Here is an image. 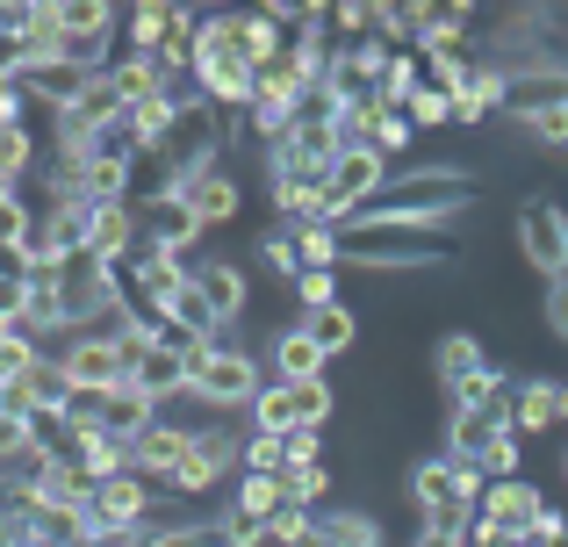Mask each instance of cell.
<instances>
[{
    "mask_svg": "<svg viewBox=\"0 0 568 547\" xmlns=\"http://www.w3.org/2000/svg\"><path fill=\"white\" fill-rule=\"evenodd\" d=\"M72 462H80L87 476L101 483V476H130V468H138V447H130L123 433H109V425H101V433L80 439V454H72Z\"/></svg>",
    "mask_w": 568,
    "mask_h": 547,
    "instance_id": "24",
    "label": "cell"
},
{
    "mask_svg": "<svg viewBox=\"0 0 568 547\" xmlns=\"http://www.w3.org/2000/svg\"><path fill=\"white\" fill-rule=\"evenodd\" d=\"M388 173H396V159L375 152V144H353V152H338V159H332V181H324V224L346 231L353 216H361L367 202L388 188Z\"/></svg>",
    "mask_w": 568,
    "mask_h": 547,
    "instance_id": "4",
    "label": "cell"
},
{
    "mask_svg": "<svg viewBox=\"0 0 568 547\" xmlns=\"http://www.w3.org/2000/svg\"><path fill=\"white\" fill-rule=\"evenodd\" d=\"M403 115H410L417 130H446V123H454V94H446V87L425 72V80L410 87V101H403Z\"/></svg>",
    "mask_w": 568,
    "mask_h": 547,
    "instance_id": "33",
    "label": "cell"
},
{
    "mask_svg": "<svg viewBox=\"0 0 568 547\" xmlns=\"http://www.w3.org/2000/svg\"><path fill=\"white\" fill-rule=\"evenodd\" d=\"M0 338H8V317H0Z\"/></svg>",
    "mask_w": 568,
    "mask_h": 547,
    "instance_id": "58",
    "label": "cell"
},
{
    "mask_svg": "<svg viewBox=\"0 0 568 547\" xmlns=\"http://www.w3.org/2000/svg\"><path fill=\"white\" fill-rule=\"evenodd\" d=\"M410 547H468V526H417Z\"/></svg>",
    "mask_w": 568,
    "mask_h": 547,
    "instance_id": "56",
    "label": "cell"
},
{
    "mask_svg": "<svg viewBox=\"0 0 568 547\" xmlns=\"http://www.w3.org/2000/svg\"><path fill=\"white\" fill-rule=\"evenodd\" d=\"M475 468H483L489 483H511L518 476V425H504V433L483 447V462H475Z\"/></svg>",
    "mask_w": 568,
    "mask_h": 547,
    "instance_id": "43",
    "label": "cell"
},
{
    "mask_svg": "<svg viewBox=\"0 0 568 547\" xmlns=\"http://www.w3.org/2000/svg\"><path fill=\"white\" fill-rule=\"evenodd\" d=\"M310 462H324V439L310 433V425H295L288 433V468H310Z\"/></svg>",
    "mask_w": 568,
    "mask_h": 547,
    "instance_id": "55",
    "label": "cell"
},
{
    "mask_svg": "<svg viewBox=\"0 0 568 547\" xmlns=\"http://www.w3.org/2000/svg\"><path fill=\"white\" fill-rule=\"evenodd\" d=\"M468 195H475V173L468 166H403V173H388V188L367 202L361 216H410V224L454 231V216H460V202H468Z\"/></svg>",
    "mask_w": 568,
    "mask_h": 547,
    "instance_id": "2",
    "label": "cell"
},
{
    "mask_svg": "<svg viewBox=\"0 0 568 547\" xmlns=\"http://www.w3.org/2000/svg\"><path fill=\"white\" fill-rule=\"evenodd\" d=\"M288 404H295V425H310V433H324V418L338 411V396H332V382H288Z\"/></svg>",
    "mask_w": 568,
    "mask_h": 547,
    "instance_id": "35",
    "label": "cell"
},
{
    "mask_svg": "<svg viewBox=\"0 0 568 547\" xmlns=\"http://www.w3.org/2000/svg\"><path fill=\"white\" fill-rule=\"evenodd\" d=\"M231 462H245V439H237L231 425H194V447H187V462L173 468V490L181 497L216 490V483L231 476Z\"/></svg>",
    "mask_w": 568,
    "mask_h": 547,
    "instance_id": "9",
    "label": "cell"
},
{
    "mask_svg": "<svg viewBox=\"0 0 568 547\" xmlns=\"http://www.w3.org/2000/svg\"><path fill=\"white\" fill-rule=\"evenodd\" d=\"M58 29H65V37H115V29H123V8H115V0H58Z\"/></svg>",
    "mask_w": 568,
    "mask_h": 547,
    "instance_id": "28",
    "label": "cell"
},
{
    "mask_svg": "<svg viewBox=\"0 0 568 547\" xmlns=\"http://www.w3.org/2000/svg\"><path fill=\"white\" fill-rule=\"evenodd\" d=\"M526 138H532V144H547V152H568V109L526 115Z\"/></svg>",
    "mask_w": 568,
    "mask_h": 547,
    "instance_id": "49",
    "label": "cell"
},
{
    "mask_svg": "<svg viewBox=\"0 0 568 547\" xmlns=\"http://www.w3.org/2000/svg\"><path fill=\"white\" fill-rule=\"evenodd\" d=\"M540 505H547V497L532 490L526 476H511V483H489V490H483V505H475V511H489V519H504V526H511L518 540H526V526L540 519Z\"/></svg>",
    "mask_w": 568,
    "mask_h": 547,
    "instance_id": "20",
    "label": "cell"
},
{
    "mask_svg": "<svg viewBox=\"0 0 568 547\" xmlns=\"http://www.w3.org/2000/svg\"><path fill=\"white\" fill-rule=\"evenodd\" d=\"M555 547H568V534H561V540H555Z\"/></svg>",
    "mask_w": 568,
    "mask_h": 547,
    "instance_id": "60",
    "label": "cell"
},
{
    "mask_svg": "<svg viewBox=\"0 0 568 547\" xmlns=\"http://www.w3.org/2000/svg\"><path fill=\"white\" fill-rule=\"evenodd\" d=\"M288 37H295V29L281 22V14L237 8V51H245V65H266V58H281V51H288Z\"/></svg>",
    "mask_w": 568,
    "mask_h": 547,
    "instance_id": "23",
    "label": "cell"
},
{
    "mask_svg": "<svg viewBox=\"0 0 568 547\" xmlns=\"http://www.w3.org/2000/svg\"><path fill=\"white\" fill-rule=\"evenodd\" d=\"M288 497H295V505H324V497H332V468H324V462L288 468Z\"/></svg>",
    "mask_w": 568,
    "mask_h": 547,
    "instance_id": "48",
    "label": "cell"
},
{
    "mask_svg": "<svg viewBox=\"0 0 568 547\" xmlns=\"http://www.w3.org/2000/svg\"><path fill=\"white\" fill-rule=\"evenodd\" d=\"M87 519H94V540L101 534H144L152 526V483L130 468V476H101L87 490Z\"/></svg>",
    "mask_w": 568,
    "mask_h": 547,
    "instance_id": "8",
    "label": "cell"
},
{
    "mask_svg": "<svg viewBox=\"0 0 568 547\" xmlns=\"http://www.w3.org/2000/svg\"><path fill=\"white\" fill-rule=\"evenodd\" d=\"M483 367L489 361H483V338H475V332H439V346H432V375H439L446 396H454L468 375H483Z\"/></svg>",
    "mask_w": 568,
    "mask_h": 547,
    "instance_id": "21",
    "label": "cell"
},
{
    "mask_svg": "<svg viewBox=\"0 0 568 547\" xmlns=\"http://www.w3.org/2000/svg\"><path fill=\"white\" fill-rule=\"evenodd\" d=\"M109 80H115V94H123V109H138V101H159V94H166V87H159V65H152V58H138V51H115Z\"/></svg>",
    "mask_w": 568,
    "mask_h": 547,
    "instance_id": "29",
    "label": "cell"
},
{
    "mask_svg": "<svg viewBox=\"0 0 568 547\" xmlns=\"http://www.w3.org/2000/svg\"><path fill=\"white\" fill-rule=\"evenodd\" d=\"M266 389V375H260V361H252L245 346H194L187 353V396L194 404H209V411H252V396Z\"/></svg>",
    "mask_w": 568,
    "mask_h": 547,
    "instance_id": "3",
    "label": "cell"
},
{
    "mask_svg": "<svg viewBox=\"0 0 568 547\" xmlns=\"http://www.w3.org/2000/svg\"><path fill=\"white\" fill-rule=\"evenodd\" d=\"M295 303H303V310L338 303V267H303V274H295Z\"/></svg>",
    "mask_w": 568,
    "mask_h": 547,
    "instance_id": "47",
    "label": "cell"
},
{
    "mask_svg": "<svg viewBox=\"0 0 568 547\" xmlns=\"http://www.w3.org/2000/svg\"><path fill=\"white\" fill-rule=\"evenodd\" d=\"M317 526H324V540H332V547H382V519H375V511H361V505H324Z\"/></svg>",
    "mask_w": 568,
    "mask_h": 547,
    "instance_id": "26",
    "label": "cell"
},
{
    "mask_svg": "<svg viewBox=\"0 0 568 547\" xmlns=\"http://www.w3.org/2000/svg\"><path fill=\"white\" fill-rule=\"evenodd\" d=\"M130 382H138L144 396H159V404L187 396V346H173V338H152V346L130 361Z\"/></svg>",
    "mask_w": 568,
    "mask_h": 547,
    "instance_id": "13",
    "label": "cell"
},
{
    "mask_svg": "<svg viewBox=\"0 0 568 547\" xmlns=\"http://www.w3.org/2000/svg\"><path fill=\"white\" fill-rule=\"evenodd\" d=\"M0 389H8V375H0Z\"/></svg>",
    "mask_w": 568,
    "mask_h": 547,
    "instance_id": "61",
    "label": "cell"
},
{
    "mask_svg": "<svg viewBox=\"0 0 568 547\" xmlns=\"http://www.w3.org/2000/svg\"><path fill=\"white\" fill-rule=\"evenodd\" d=\"M295 324H303V332L317 338L324 353H346V346H353V332H361V317L346 310V295H338V303H317V310H303Z\"/></svg>",
    "mask_w": 568,
    "mask_h": 547,
    "instance_id": "27",
    "label": "cell"
},
{
    "mask_svg": "<svg viewBox=\"0 0 568 547\" xmlns=\"http://www.w3.org/2000/svg\"><path fill=\"white\" fill-rule=\"evenodd\" d=\"M260 260L274 267V281H281V288H295V274H303V253H295L288 224H281V231H266V239H260Z\"/></svg>",
    "mask_w": 568,
    "mask_h": 547,
    "instance_id": "42",
    "label": "cell"
},
{
    "mask_svg": "<svg viewBox=\"0 0 568 547\" xmlns=\"http://www.w3.org/2000/svg\"><path fill=\"white\" fill-rule=\"evenodd\" d=\"M181 202H187L194 216H202L209 231H216V224H231V216H237V181H231V173H223V166H209V173H202V181L187 188Z\"/></svg>",
    "mask_w": 568,
    "mask_h": 547,
    "instance_id": "25",
    "label": "cell"
},
{
    "mask_svg": "<svg viewBox=\"0 0 568 547\" xmlns=\"http://www.w3.org/2000/svg\"><path fill=\"white\" fill-rule=\"evenodd\" d=\"M144 547H223L216 519H173V526H144Z\"/></svg>",
    "mask_w": 568,
    "mask_h": 547,
    "instance_id": "40",
    "label": "cell"
},
{
    "mask_svg": "<svg viewBox=\"0 0 568 547\" xmlns=\"http://www.w3.org/2000/svg\"><path fill=\"white\" fill-rule=\"evenodd\" d=\"M417 80H425V51H388V65H382V101H388V109H403Z\"/></svg>",
    "mask_w": 568,
    "mask_h": 547,
    "instance_id": "37",
    "label": "cell"
},
{
    "mask_svg": "<svg viewBox=\"0 0 568 547\" xmlns=\"http://www.w3.org/2000/svg\"><path fill=\"white\" fill-rule=\"evenodd\" d=\"M561 534H568V511H555V505H540V519L526 526V540H518V547H555Z\"/></svg>",
    "mask_w": 568,
    "mask_h": 547,
    "instance_id": "52",
    "label": "cell"
},
{
    "mask_svg": "<svg viewBox=\"0 0 568 547\" xmlns=\"http://www.w3.org/2000/svg\"><path fill=\"white\" fill-rule=\"evenodd\" d=\"M511 396H518L511 375H504V367H483V375H468L446 404H475V411H504V418H511Z\"/></svg>",
    "mask_w": 568,
    "mask_h": 547,
    "instance_id": "31",
    "label": "cell"
},
{
    "mask_svg": "<svg viewBox=\"0 0 568 547\" xmlns=\"http://www.w3.org/2000/svg\"><path fill=\"white\" fill-rule=\"evenodd\" d=\"M324 361L332 353L317 346V338L303 332V324H288V332H274V382H317Z\"/></svg>",
    "mask_w": 568,
    "mask_h": 547,
    "instance_id": "22",
    "label": "cell"
},
{
    "mask_svg": "<svg viewBox=\"0 0 568 547\" xmlns=\"http://www.w3.org/2000/svg\"><path fill=\"white\" fill-rule=\"evenodd\" d=\"M561 159H568V152H561Z\"/></svg>",
    "mask_w": 568,
    "mask_h": 547,
    "instance_id": "62",
    "label": "cell"
},
{
    "mask_svg": "<svg viewBox=\"0 0 568 547\" xmlns=\"http://www.w3.org/2000/svg\"><path fill=\"white\" fill-rule=\"evenodd\" d=\"M295 253H303V267H338V224H324V216H310V224H288Z\"/></svg>",
    "mask_w": 568,
    "mask_h": 547,
    "instance_id": "34",
    "label": "cell"
},
{
    "mask_svg": "<svg viewBox=\"0 0 568 547\" xmlns=\"http://www.w3.org/2000/svg\"><path fill=\"white\" fill-rule=\"evenodd\" d=\"M518 260H526L540 281H561L568 274V210L547 195H532L518 210Z\"/></svg>",
    "mask_w": 568,
    "mask_h": 547,
    "instance_id": "6",
    "label": "cell"
},
{
    "mask_svg": "<svg viewBox=\"0 0 568 547\" xmlns=\"http://www.w3.org/2000/svg\"><path fill=\"white\" fill-rule=\"evenodd\" d=\"M187 281L202 288V303L216 310L223 324H231V317H245L252 288H245V267H237V260H194V267H187Z\"/></svg>",
    "mask_w": 568,
    "mask_h": 547,
    "instance_id": "15",
    "label": "cell"
},
{
    "mask_svg": "<svg viewBox=\"0 0 568 547\" xmlns=\"http://www.w3.org/2000/svg\"><path fill=\"white\" fill-rule=\"evenodd\" d=\"M130 447H138V476H144V483H173V468H181L187 447H194V425H181V418H152L138 439H130Z\"/></svg>",
    "mask_w": 568,
    "mask_h": 547,
    "instance_id": "11",
    "label": "cell"
},
{
    "mask_svg": "<svg viewBox=\"0 0 568 547\" xmlns=\"http://www.w3.org/2000/svg\"><path fill=\"white\" fill-rule=\"evenodd\" d=\"M425 14H432V29H468L483 14V0H425Z\"/></svg>",
    "mask_w": 568,
    "mask_h": 547,
    "instance_id": "51",
    "label": "cell"
},
{
    "mask_svg": "<svg viewBox=\"0 0 568 547\" xmlns=\"http://www.w3.org/2000/svg\"><path fill=\"white\" fill-rule=\"evenodd\" d=\"M375 37V0H332V43Z\"/></svg>",
    "mask_w": 568,
    "mask_h": 547,
    "instance_id": "41",
    "label": "cell"
},
{
    "mask_svg": "<svg viewBox=\"0 0 568 547\" xmlns=\"http://www.w3.org/2000/svg\"><path fill=\"white\" fill-rule=\"evenodd\" d=\"M410 138H417V123H410L403 109H382V115H375V152L396 159V152H410Z\"/></svg>",
    "mask_w": 568,
    "mask_h": 547,
    "instance_id": "45",
    "label": "cell"
},
{
    "mask_svg": "<svg viewBox=\"0 0 568 547\" xmlns=\"http://www.w3.org/2000/svg\"><path fill=\"white\" fill-rule=\"evenodd\" d=\"M260 433H295V404H288V382H266L260 396H252V411H245Z\"/></svg>",
    "mask_w": 568,
    "mask_h": 547,
    "instance_id": "38",
    "label": "cell"
},
{
    "mask_svg": "<svg viewBox=\"0 0 568 547\" xmlns=\"http://www.w3.org/2000/svg\"><path fill=\"white\" fill-rule=\"evenodd\" d=\"M231 505H245V511H260V519H274L281 505H295L288 497V476H260V468H245V476H237V497Z\"/></svg>",
    "mask_w": 568,
    "mask_h": 547,
    "instance_id": "32",
    "label": "cell"
},
{
    "mask_svg": "<svg viewBox=\"0 0 568 547\" xmlns=\"http://www.w3.org/2000/svg\"><path fill=\"white\" fill-rule=\"evenodd\" d=\"M561 476H568V454H561Z\"/></svg>",
    "mask_w": 568,
    "mask_h": 547,
    "instance_id": "59",
    "label": "cell"
},
{
    "mask_svg": "<svg viewBox=\"0 0 568 547\" xmlns=\"http://www.w3.org/2000/svg\"><path fill=\"white\" fill-rule=\"evenodd\" d=\"M568 109V65H511V87H504V115H547Z\"/></svg>",
    "mask_w": 568,
    "mask_h": 547,
    "instance_id": "10",
    "label": "cell"
},
{
    "mask_svg": "<svg viewBox=\"0 0 568 547\" xmlns=\"http://www.w3.org/2000/svg\"><path fill=\"white\" fill-rule=\"evenodd\" d=\"M58 367H65L72 389L101 396V389H115V382H130V346L115 332H72L65 346H58Z\"/></svg>",
    "mask_w": 568,
    "mask_h": 547,
    "instance_id": "5",
    "label": "cell"
},
{
    "mask_svg": "<svg viewBox=\"0 0 568 547\" xmlns=\"http://www.w3.org/2000/svg\"><path fill=\"white\" fill-rule=\"evenodd\" d=\"M468 547H518V534L504 519H489V511H475V519H468Z\"/></svg>",
    "mask_w": 568,
    "mask_h": 547,
    "instance_id": "53",
    "label": "cell"
},
{
    "mask_svg": "<svg viewBox=\"0 0 568 547\" xmlns=\"http://www.w3.org/2000/svg\"><path fill=\"white\" fill-rule=\"evenodd\" d=\"M504 411H475V404H454V418H446V454L454 462H483V447L504 433Z\"/></svg>",
    "mask_w": 568,
    "mask_h": 547,
    "instance_id": "18",
    "label": "cell"
},
{
    "mask_svg": "<svg viewBox=\"0 0 568 547\" xmlns=\"http://www.w3.org/2000/svg\"><path fill=\"white\" fill-rule=\"evenodd\" d=\"M29 224H37V210L22 202V188H8V195H0V253H14V245L29 239Z\"/></svg>",
    "mask_w": 568,
    "mask_h": 547,
    "instance_id": "44",
    "label": "cell"
},
{
    "mask_svg": "<svg viewBox=\"0 0 568 547\" xmlns=\"http://www.w3.org/2000/svg\"><path fill=\"white\" fill-rule=\"evenodd\" d=\"M310 526H317V505H281L274 519H266V534H274V547H295Z\"/></svg>",
    "mask_w": 568,
    "mask_h": 547,
    "instance_id": "46",
    "label": "cell"
},
{
    "mask_svg": "<svg viewBox=\"0 0 568 547\" xmlns=\"http://www.w3.org/2000/svg\"><path fill=\"white\" fill-rule=\"evenodd\" d=\"M410 497H417V519H425V526H468L475 519V497H468V483H460L454 454L417 462L410 468Z\"/></svg>",
    "mask_w": 568,
    "mask_h": 547,
    "instance_id": "7",
    "label": "cell"
},
{
    "mask_svg": "<svg viewBox=\"0 0 568 547\" xmlns=\"http://www.w3.org/2000/svg\"><path fill=\"white\" fill-rule=\"evenodd\" d=\"M540 324H547V338H561V346H568V274H561V281H547Z\"/></svg>",
    "mask_w": 568,
    "mask_h": 547,
    "instance_id": "50",
    "label": "cell"
},
{
    "mask_svg": "<svg viewBox=\"0 0 568 547\" xmlns=\"http://www.w3.org/2000/svg\"><path fill=\"white\" fill-rule=\"evenodd\" d=\"M29 173H37V130H29V123L0 130V195H8V188H22Z\"/></svg>",
    "mask_w": 568,
    "mask_h": 547,
    "instance_id": "30",
    "label": "cell"
},
{
    "mask_svg": "<svg viewBox=\"0 0 568 547\" xmlns=\"http://www.w3.org/2000/svg\"><path fill=\"white\" fill-rule=\"evenodd\" d=\"M94 80L87 65H72V58H29L22 72H14V87H22V101H43V109H65L80 87Z\"/></svg>",
    "mask_w": 568,
    "mask_h": 547,
    "instance_id": "14",
    "label": "cell"
},
{
    "mask_svg": "<svg viewBox=\"0 0 568 547\" xmlns=\"http://www.w3.org/2000/svg\"><path fill=\"white\" fill-rule=\"evenodd\" d=\"M194 8H237V0H194Z\"/></svg>",
    "mask_w": 568,
    "mask_h": 547,
    "instance_id": "57",
    "label": "cell"
},
{
    "mask_svg": "<svg viewBox=\"0 0 568 547\" xmlns=\"http://www.w3.org/2000/svg\"><path fill=\"white\" fill-rule=\"evenodd\" d=\"M138 202H94V253L87 260H130L138 253Z\"/></svg>",
    "mask_w": 568,
    "mask_h": 547,
    "instance_id": "19",
    "label": "cell"
},
{
    "mask_svg": "<svg viewBox=\"0 0 568 547\" xmlns=\"http://www.w3.org/2000/svg\"><path fill=\"white\" fill-rule=\"evenodd\" d=\"M460 239L439 224H410V216H353L338 231V267H361V274H432V267H454Z\"/></svg>",
    "mask_w": 568,
    "mask_h": 547,
    "instance_id": "1",
    "label": "cell"
},
{
    "mask_svg": "<svg viewBox=\"0 0 568 547\" xmlns=\"http://www.w3.org/2000/svg\"><path fill=\"white\" fill-rule=\"evenodd\" d=\"M511 425H518L526 439L555 433V425H561V382H555V375H532V382H518V396H511Z\"/></svg>",
    "mask_w": 568,
    "mask_h": 547,
    "instance_id": "16",
    "label": "cell"
},
{
    "mask_svg": "<svg viewBox=\"0 0 568 547\" xmlns=\"http://www.w3.org/2000/svg\"><path fill=\"white\" fill-rule=\"evenodd\" d=\"M288 29H332V0H288Z\"/></svg>",
    "mask_w": 568,
    "mask_h": 547,
    "instance_id": "54",
    "label": "cell"
},
{
    "mask_svg": "<svg viewBox=\"0 0 568 547\" xmlns=\"http://www.w3.org/2000/svg\"><path fill=\"white\" fill-rule=\"evenodd\" d=\"M152 418H166V404H159V396H144L138 382H115V389H101V425H109V433L138 439Z\"/></svg>",
    "mask_w": 568,
    "mask_h": 547,
    "instance_id": "17",
    "label": "cell"
},
{
    "mask_svg": "<svg viewBox=\"0 0 568 547\" xmlns=\"http://www.w3.org/2000/svg\"><path fill=\"white\" fill-rule=\"evenodd\" d=\"M138 224H144V239H152V245H166V253H181V260L194 253V239L209 231L181 195H144L138 202Z\"/></svg>",
    "mask_w": 568,
    "mask_h": 547,
    "instance_id": "12",
    "label": "cell"
},
{
    "mask_svg": "<svg viewBox=\"0 0 568 547\" xmlns=\"http://www.w3.org/2000/svg\"><path fill=\"white\" fill-rule=\"evenodd\" d=\"M216 540H223V547H274L266 519H260V511H245V505H223V511H216Z\"/></svg>",
    "mask_w": 568,
    "mask_h": 547,
    "instance_id": "36",
    "label": "cell"
},
{
    "mask_svg": "<svg viewBox=\"0 0 568 547\" xmlns=\"http://www.w3.org/2000/svg\"><path fill=\"white\" fill-rule=\"evenodd\" d=\"M237 468H260V476H288V433H245V462Z\"/></svg>",
    "mask_w": 568,
    "mask_h": 547,
    "instance_id": "39",
    "label": "cell"
}]
</instances>
